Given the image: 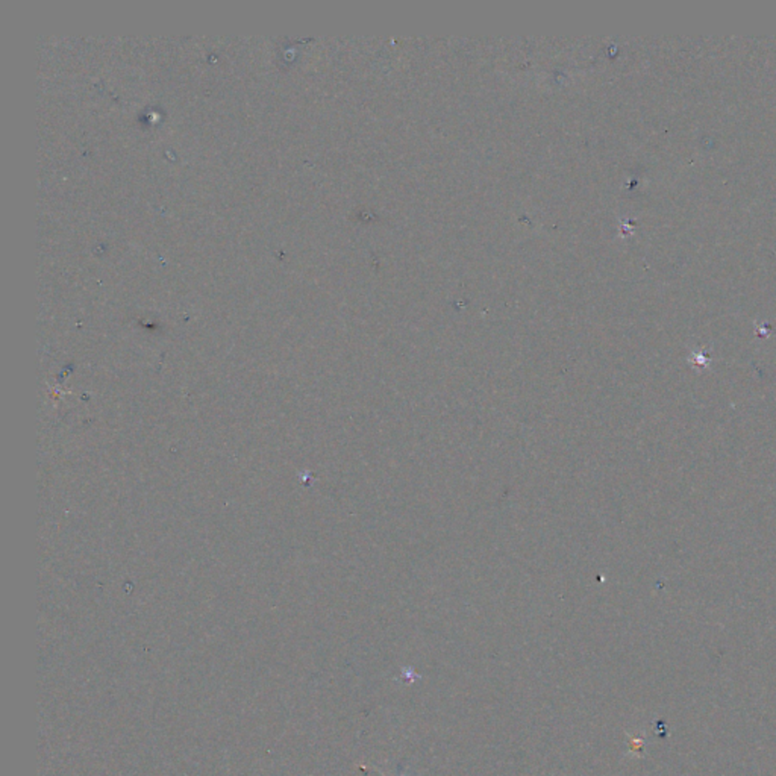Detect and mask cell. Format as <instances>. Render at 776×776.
Masks as SVG:
<instances>
[{
	"mask_svg": "<svg viewBox=\"0 0 776 776\" xmlns=\"http://www.w3.org/2000/svg\"><path fill=\"white\" fill-rule=\"evenodd\" d=\"M379 773H381V775H382V776H385V775H384V773H382V772H381V770H379Z\"/></svg>",
	"mask_w": 776,
	"mask_h": 776,
	"instance_id": "obj_1",
	"label": "cell"
}]
</instances>
